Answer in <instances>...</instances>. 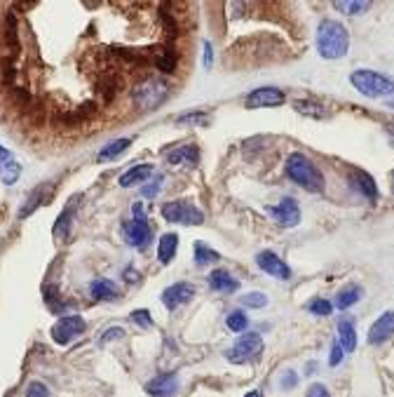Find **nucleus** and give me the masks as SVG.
<instances>
[{
  "instance_id": "28",
  "label": "nucleus",
  "mask_w": 394,
  "mask_h": 397,
  "mask_svg": "<svg viewBox=\"0 0 394 397\" xmlns=\"http://www.w3.org/2000/svg\"><path fill=\"white\" fill-rule=\"evenodd\" d=\"M294 108L299 111V113L310 116V118H326V116H329V111H326L324 106H319L317 101H310V99L294 101Z\"/></svg>"
},
{
  "instance_id": "47",
  "label": "nucleus",
  "mask_w": 394,
  "mask_h": 397,
  "mask_svg": "<svg viewBox=\"0 0 394 397\" xmlns=\"http://www.w3.org/2000/svg\"><path fill=\"white\" fill-rule=\"evenodd\" d=\"M392 193H394V169H392Z\"/></svg>"
},
{
  "instance_id": "15",
  "label": "nucleus",
  "mask_w": 394,
  "mask_h": 397,
  "mask_svg": "<svg viewBox=\"0 0 394 397\" xmlns=\"http://www.w3.org/2000/svg\"><path fill=\"white\" fill-rule=\"evenodd\" d=\"M54 191V186H47V184H40V186H35V189L28 193L26 196V200H24V205H21V209H19V214H17V219H26L28 214H33L35 209H38L45 200H47V196L50 193Z\"/></svg>"
},
{
  "instance_id": "9",
  "label": "nucleus",
  "mask_w": 394,
  "mask_h": 397,
  "mask_svg": "<svg viewBox=\"0 0 394 397\" xmlns=\"http://www.w3.org/2000/svg\"><path fill=\"white\" fill-rule=\"evenodd\" d=\"M122 230H124V240H127V245H132L134 250H148L153 242V230L148 226V221H124L122 223Z\"/></svg>"
},
{
  "instance_id": "2",
  "label": "nucleus",
  "mask_w": 394,
  "mask_h": 397,
  "mask_svg": "<svg viewBox=\"0 0 394 397\" xmlns=\"http://www.w3.org/2000/svg\"><path fill=\"white\" fill-rule=\"evenodd\" d=\"M286 174L291 181H296L301 189L310 193H322L324 191V177L319 172L308 155L303 153H291L286 158Z\"/></svg>"
},
{
  "instance_id": "32",
  "label": "nucleus",
  "mask_w": 394,
  "mask_h": 397,
  "mask_svg": "<svg viewBox=\"0 0 394 397\" xmlns=\"http://www.w3.org/2000/svg\"><path fill=\"white\" fill-rule=\"evenodd\" d=\"M76 205H78V200H73L71 207L64 209V212H62V216H59V221L54 223V235H62L64 226H66V230H69V223H71V219H73V212H76Z\"/></svg>"
},
{
  "instance_id": "13",
  "label": "nucleus",
  "mask_w": 394,
  "mask_h": 397,
  "mask_svg": "<svg viewBox=\"0 0 394 397\" xmlns=\"http://www.w3.org/2000/svg\"><path fill=\"white\" fill-rule=\"evenodd\" d=\"M176 391H178L176 374H160V376H155L146 384V393L151 397H174Z\"/></svg>"
},
{
  "instance_id": "41",
  "label": "nucleus",
  "mask_w": 394,
  "mask_h": 397,
  "mask_svg": "<svg viewBox=\"0 0 394 397\" xmlns=\"http://www.w3.org/2000/svg\"><path fill=\"white\" fill-rule=\"evenodd\" d=\"M132 214H134V221H146V209L141 202H134L132 205Z\"/></svg>"
},
{
  "instance_id": "5",
  "label": "nucleus",
  "mask_w": 394,
  "mask_h": 397,
  "mask_svg": "<svg viewBox=\"0 0 394 397\" xmlns=\"http://www.w3.org/2000/svg\"><path fill=\"white\" fill-rule=\"evenodd\" d=\"M162 216L169 223H178V226H202L204 214L202 209H197L188 200H172L162 205Z\"/></svg>"
},
{
  "instance_id": "35",
  "label": "nucleus",
  "mask_w": 394,
  "mask_h": 397,
  "mask_svg": "<svg viewBox=\"0 0 394 397\" xmlns=\"http://www.w3.org/2000/svg\"><path fill=\"white\" fill-rule=\"evenodd\" d=\"M162 181H165V177H158L153 184L141 186V196H144V198H155V196H158V193L162 191Z\"/></svg>"
},
{
  "instance_id": "23",
  "label": "nucleus",
  "mask_w": 394,
  "mask_h": 397,
  "mask_svg": "<svg viewBox=\"0 0 394 397\" xmlns=\"http://www.w3.org/2000/svg\"><path fill=\"white\" fill-rule=\"evenodd\" d=\"M176 250H178V235L176 233H165L160 237V245H158V261L162 266H169L172 264Z\"/></svg>"
},
{
  "instance_id": "21",
  "label": "nucleus",
  "mask_w": 394,
  "mask_h": 397,
  "mask_svg": "<svg viewBox=\"0 0 394 397\" xmlns=\"http://www.w3.org/2000/svg\"><path fill=\"white\" fill-rule=\"evenodd\" d=\"M151 174H153V164H148V162L146 164H134L132 169H127L120 177V186L122 189H132V186L148 181V177Z\"/></svg>"
},
{
  "instance_id": "29",
  "label": "nucleus",
  "mask_w": 394,
  "mask_h": 397,
  "mask_svg": "<svg viewBox=\"0 0 394 397\" xmlns=\"http://www.w3.org/2000/svg\"><path fill=\"white\" fill-rule=\"evenodd\" d=\"M226 325L230 332H235V334H240L244 332V329L249 327V318H247V313H242V311H233L230 315L226 318Z\"/></svg>"
},
{
  "instance_id": "4",
  "label": "nucleus",
  "mask_w": 394,
  "mask_h": 397,
  "mask_svg": "<svg viewBox=\"0 0 394 397\" xmlns=\"http://www.w3.org/2000/svg\"><path fill=\"white\" fill-rule=\"evenodd\" d=\"M167 96H169V87H167V82L160 80V78H146L132 89L134 106L141 108V111L160 108L162 104L167 101Z\"/></svg>"
},
{
  "instance_id": "30",
  "label": "nucleus",
  "mask_w": 394,
  "mask_h": 397,
  "mask_svg": "<svg viewBox=\"0 0 394 397\" xmlns=\"http://www.w3.org/2000/svg\"><path fill=\"white\" fill-rule=\"evenodd\" d=\"M155 64H158L160 71L172 73V71L176 69V52H174V50H165L158 59H155Z\"/></svg>"
},
{
  "instance_id": "12",
  "label": "nucleus",
  "mask_w": 394,
  "mask_h": 397,
  "mask_svg": "<svg viewBox=\"0 0 394 397\" xmlns=\"http://www.w3.org/2000/svg\"><path fill=\"white\" fill-rule=\"evenodd\" d=\"M256 264H258V268H261L263 273L272 275V278H277V280H289V278H291V268H289L274 252H267V250L261 252L256 257Z\"/></svg>"
},
{
  "instance_id": "14",
  "label": "nucleus",
  "mask_w": 394,
  "mask_h": 397,
  "mask_svg": "<svg viewBox=\"0 0 394 397\" xmlns=\"http://www.w3.org/2000/svg\"><path fill=\"white\" fill-rule=\"evenodd\" d=\"M392 336H394V313L388 311V313H383V315L378 318L373 325H371L369 343H373V346H381V343L390 341Z\"/></svg>"
},
{
  "instance_id": "10",
  "label": "nucleus",
  "mask_w": 394,
  "mask_h": 397,
  "mask_svg": "<svg viewBox=\"0 0 394 397\" xmlns=\"http://www.w3.org/2000/svg\"><path fill=\"white\" fill-rule=\"evenodd\" d=\"M286 101V94L279 87H258L247 96V108H272L282 106Z\"/></svg>"
},
{
  "instance_id": "27",
  "label": "nucleus",
  "mask_w": 394,
  "mask_h": 397,
  "mask_svg": "<svg viewBox=\"0 0 394 397\" xmlns=\"http://www.w3.org/2000/svg\"><path fill=\"white\" fill-rule=\"evenodd\" d=\"M192 252H195V264L197 266L216 264V261L221 259V254L216 250H212V247H207L204 242H195V245H192Z\"/></svg>"
},
{
  "instance_id": "34",
  "label": "nucleus",
  "mask_w": 394,
  "mask_h": 397,
  "mask_svg": "<svg viewBox=\"0 0 394 397\" xmlns=\"http://www.w3.org/2000/svg\"><path fill=\"white\" fill-rule=\"evenodd\" d=\"M132 322H134L137 327H141V329H151V327H153V318H151V313H148L146 308L134 311V313H132Z\"/></svg>"
},
{
  "instance_id": "20",
  "label": "nucleus",
  "mask_w": 394,
  "mask_h": 397,
  "mask_svg": "<svg viewBox=\"0 0 394 397\" xmlns=\"http://www.w3.org/2000/svg\"><path fill=\"white\" fill-rule=\"evenodd\" d=\"M338 343L343 346L345 353H352L357 348V332H354V320L352 318H340L338 320Z\"/></svg>"
},
{
  "instance_id": "6",
  "label": "nucleus",
  "mask_w": 394,
  "mask_h": 397,
  "mask_svg": "<svg viewBox=\"0 0 394 397\" xmlns=\"http://www.w3.org/2000/svg\"><path fill=\"white\" fill-rule=\"evenodd\" d=\"M263 353V339L258 334H244L242 339L235 341V346L228 350V362H235V364H247V362H254Z\"/></svg>"
},
{
  "instance_id": "18",
  "label": "nucleus",
  "mask_w": 394,
  "mask_h": 397,
  "mask_svg": "<svg viewBox=\"0 0 394 397\" xmlns=\"http://www.w3.org/2000/svg\"><path fill=\"white\" fill-rule=\"evenodd\" d=\"M89 294H92L94 301H117L120 298V289H117L115 282L99 278L89 284Z\"/></svg>"
},
{
  "instance_id": "19",
  "label": "nucleus",
  "mask_w": 394,
  "mask_h": 397,
  "mask_svg": "<svg viewBox=\"0 0 394 397\" xmlns=\"http://www.w3.org/2000/svg\"><path fill=\"white\" fill-rule=\"evenodd\" d=\"M209 287L219 294H233L240 289V280H235L228 271H214L209 273Z\"/></svg>"
},
{
  "instance_id": "24",
  "label": "nucleus",
  "mask_w": 394,
  "mask_h": 397,
  "mask_svg": "<svg viewBox=\"0 0 394 397\" xmlns=\"http://www.w3.org/2000/svg\"><path fill=\"white\" fill-rule=\"evenodd\" d=\"M129 146H132V139H115V141H110V144H106L99 151V162L115 160L117 155H122Z\"/></svg>"
},
{
  "instance_id": "1",
  "label": "nucleus",
  "mask_w": 394,
  "mask_h": 397,
  "mask_svg": "<svg viewBox=\"0 0 394 397\" xmlns=\"http://www.w3.org/2000/svg\"><path fill=\"white\" fill-rule=\"evenodd\" d=\"M317 50L324 59H340L350 52V33L340 21L324 19L317 28Z\"/></svg>"
},
{
  "instance_id": "11",
  "label": "nucleus",
  "mask_w": 394,
  "mask_h": 397,
  "mask_svg": "<svg viewBox=\"0 0 394 397\" xmlns=\"http://www.w3.org/2000/svg\"><path fill=\"white\" fill-rule=\"evenodd\" d=\"M192 296H195V287L190 282H176L162 291V303L167 306V311H176L178 306L192 301Z\"/></svg>"
},
{
  "instance_id": "31",
  "label": "nucleus",
  "mask_w": 394,
  "mask_h": 397,
  "mask_svg": "<svg viewBox=\"0 0 394 397\" xmlns=\"http://www.w3.org/2000/svg\"><path fill=\"white\" fill-rule=\"evenodd\" d=\"M308 311L315 313V315H331L333 303L326 301V298H312V301L308 303Z\"/></svg>"
},
{
  "instance_id": "36",
  "label": "nucleus",
  "mask_w": 394,
  "mask_h": 397,
  "mask_svg": "<svg viewBox=\"0 0 394 397\" xmlns=\"http://www.w3.org/2000/svg\"><path fill=\"white\" fill-rule=\"evenodd\" d=\"M26 397H52V393L47 391V386L33 381V384H28V388H26Z\"/></svg>"
},
{
  "instance_id": "42",
  "label": "nucleus",
  "mask_w": 394,
  "mask_h": 397,
  "mask_svg": "<svg viewBox=\"0 0 394 397\" xmlns=\"http://www.w3.org/2000/svg\"><path fill=\"white\" fill-rule=\"evenodd\" d=\"M212 62H214V50H212V43H204V69H212Z\"/></svg>"
},
{
  "instance_id": "3",
  "label": "nucleus",
  "mask_w": 394,
  "mask_h": 397,
  "mask_svg": "<svg viewBox=\"0 0 394 397\" xmlns=\"http://www.w3.org/2000/svg\"><path fill=\"white\" fill-rule=\"evenodd\" d=\"M350 82H352V87L357 89V92L369 96V99H388V96L394 92V82L388 76L376 73V71H369V69L354 71L350 76Z\"/></svg>"
},
{
  "instance_id": "7",
  "label": "nucleus",
  "mask_w": 394,
  "mask_h": 397,
  "mask_svg": "<svg viewBox=\"0 0 394 397\" xmlns=\"http://www.w3.org/2000/svg\"><path fill=\"white\" fill-rule=\"evenodd\" d=\"M85 327H87V322L83 315H64L52 325V332H50L52 341H54L57 346H69V343H73L85 332Z\"/></svg>"
},
{
  "instance_id": "46",
  "label": "nucleus",
  "mask_w": 394,
  "mask_h": 397,
  "mask_svg": "<svg viewBox=\"0 0 394 397\" xmlns=\"http://www.w3.org/2000/svg\"><path fill=\"white\" fill-rule=\"evenodd\" d=\"M244 397H261V395H258V393H247Z\"/></svg>"
},
{
  "instance_id": "45",
  "label": "nucleus",
  "mask_w": 394,
  "mask_h": 397,
  "mask_svg": "<svg viewBox=\"0 0 394 397\" xmlns=\"http://www.w3.org/2000/svg\"><path fill=\"white\" fill-rule=\"evenodd\" d=\"M388 106H390V108H394V92L388 96Z\"/></svg>"
},
{
  "instance_id": "26",
  "label": "nucleus",
  "mask_w": 394,
  "mask_h": 397,
  "mask_svg": "<svg viewBox=\"0 0 394 397\" xmlns=\"http://www.w3.org/2000/svg\"><path fill=\"white\" fill-rule=\"evenodd\" d=\"M361 298V287L359 284H347L345 289H340V294L336 298V306L340 311H347L350 306H354Z\"/></svg>"
},
{
  "instance_id": "44",
  "label": "nucleus",
  "mask_w": 394,
  "mask_h": 397,
  "mask_svg": "<svg viewBox=\"0 0 394 397\" xmlns=\"http://www.w3.org/2000/svg\"><path fill=\"white\" fill-rule=\"evenodd\" d=\"M124 278H127V282H137L139 280L137 273H134V268H127V271H124Z\"/></svg>"
},
{
  "instance_id": "22",
  "label": "nucleus",
  "mask_w": 394,
  "mask_h": 397,
  "mask_svg": "<svg viewBox=\"0 0 394 397\" xmlns=\"http://www.w3.org/2000/svg\"><path fill=\"white\" fill-rule=\"evenodd\" d=\"M352 184H354V189L359 191L361 196H366L369 200H376L378 198V186H376L373 177H371L369 172L354 169L352 172Z\"/></svg>"
},
{
  "instance_id": "37",
  "label": "nucleus",
  "mask_w": 394,
  "mask_h": 397,
  "mask_svg": "<svg viewBox=\"0 0 394 397\" xmlns=\"http://www.w3.org/2000/svg\"><path fill=\"white\" fill-rule=\"evenodd\" d=\"M178 123L181 125H185V123H207V113L204 111H190V113L178 116Z\"/></svg>"
},
{
  "instance_id": "39",
  "label": "nucleus",
  "mask_w": 394,
  "mask_h": 397,
  "mask_svg": "<svg viewBox=\"0 0 394 397\" xmlns=\"http://www.w3.org/2000/svg\"><path fill=\"white\" fill-rule=\"evenodd\" d=\"M343 355H345L343 346H340V343H333V346H331V357H329V364H331V367H338V364H340V359H343Z\"/></svg>"
},
{
  "instance_id": "25",
  "label": "nucleus",
  "mask_w": 394,
  "mask_h": 397,
  "mask_svg": "<svg viewBox=\"0 0 394 397\" xmlns=\"http://www.w3.org/2000/svg\"><path fill=\"white\" fill-rule=\"evenodd\" d=\"M336 10H340L343 14H350V17H357V14H366L371 3L369 0H336L333 3Z\"/></svg>"
},
{
  "instance_id": "43",
  "label": "nucleus",
  "mask_w": 394,
  "mask_h": 397,
  "mask_svg": "<svg viewBox=\"0 0 394 397\" xmlns=\"http://www.w3.org/2000/svg\"><path fill=\"white\" fill-rule=\"evenodd\" d=\"M296 381H299V376H296V374L294 371H286L284 374V381H282V386H284V388H289V386H296Z\"/></svg>"
},
{
  "instance_id": "33",
  "label": "nucleus",
  "mask_w": 394,
  "mask_h": 397,
  "mask_svg": "<svg viewBox=\"0 0 394 397\" xmlns=\"http://www.w3.org/2000/svg\"><path fill=\"white\" fill-rule=\"evenodd\" d=\"M242 303L249 306V308H265L267 306V296L263 291H251V294H244L242 296Z\"/></svg>"
},
{
  "instance_id": "38",
  "label": "nucleus",
  "mask_w": 394,
  "mask_h": 397,
  "mask_svg": "<svg viewBox=\"0 0 394 397\" xmlns=\"http://www.w3.org/2000/svg\"><path fill=\"white\" fill-rule=\"evenodd\" d=\"M122 336H124V329L122 327H110L108 332L99 339V343L103 346V343H108V341H113V339H122Z\"/></svg>"
},
{
  "instance_id": "16",
  "label": "nucleus",
  "mask_w": 394,
  "mask_h": 397,
  "mask_svg": "<svg viewBox=\"0 0 394 397\" xmlns=\"http://www.w3.org/2000/svg\"><path fill=\"white\" fill-rule=\"evenodd\" d=\"M19 174H21L19 162L14 160V155L7 151V148L0 146V181L5 186H12V184H17Z\"/></svg>"
},
{
  "instance_id": "17",
  "label": "nucleus",
  "mask_w": 394,
  "mask_h": 397,
  "mask_svg": "<svg viewBox=\"0 0 394 397\" xmlns=\"http://www.w3.org/2000/svg\"><path fill=\"white\" fill-rule=\"evenodd\" d=\"M167 162L169 164H188V167H197V162H199L197 146H192V144L176 146L174 151L167 153Z\"/></svg>"
},
{
  "instance_id": "40",
  "label": "nucleus",
  "mask_w": 394,
  "mask_h": 397,
  "mask_svg": "<svg viewBox=\"0 0 394 397\" xmlns=\"http://www.w3.org/2000/svg\"><path fill=\"white\" fill-rule=\"evenodd\" d=\"M306 397H329V391L322 386V384H315V386H310V391Z\"/></svg>"
},
{
  "instance_id": "8",
  "label": "nucleus",
  "mask_w": 394,
  "mask_h": 397,
  "mask_svg": "<svg viewBox=\"0 0 394 397\" xmlns=\"http://www.w3.org/2000/svg\"><path fill=\"white\" fill-rule=\"evenodd\" d=\"M267 214L272 216V221H277L284 228H294L301 223V207L291 198H282L279 205H270L267 207Z\"/></svg>"
}]
</instances>
